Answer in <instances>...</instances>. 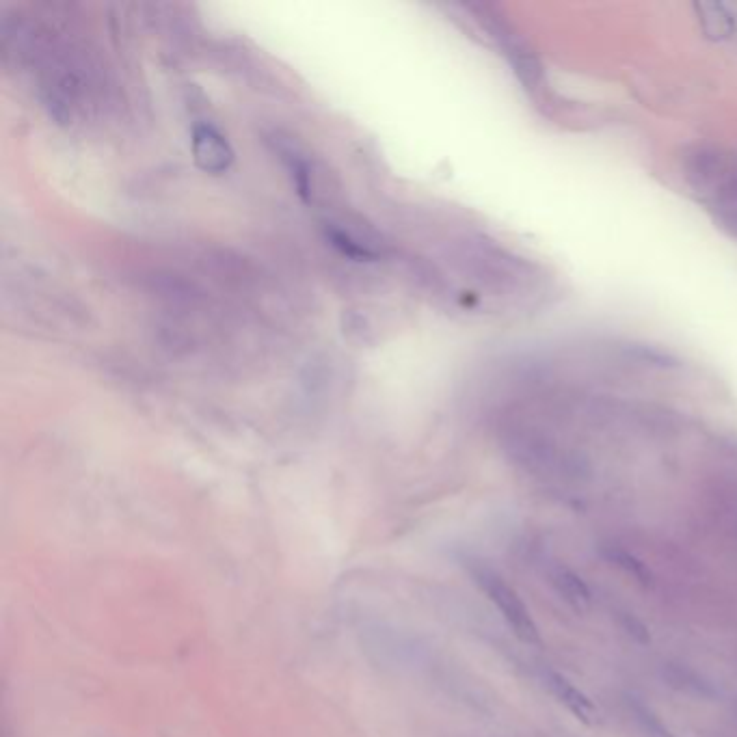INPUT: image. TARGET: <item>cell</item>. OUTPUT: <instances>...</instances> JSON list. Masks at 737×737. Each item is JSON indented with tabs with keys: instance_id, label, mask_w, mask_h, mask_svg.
<instances>
[{
	"instance_id": "obj_1",
	"label": "cell",
	"mask_w": 737,
	"mask_h": 737,
	"mask_svg": "<svg viewBox=\"0 0 737 737\" xmlns=\"http://www.w3.org/2000/svg\"><path fill=\"white\" fill-rule=\"evenodd\" d=\"M681 176L692 193L737 232V154L716 145H694L681 156Z\"/></svg>"
},
{
	"instance_id": "obj_2",
	"label": "cell",
	"mask_w": 737,
	"mask_h": 737,
	"mask_svg": "<svg viewBox=\"0 0 737 737\" xmlns=\"http://www.w3.org/2000/svg\"><path fill=\"white\" fill-rule=\"evenodd\" d=\"M474 578L482 588V593H485L491 599V603H495V608L500 610L504 621L513 629L515 636L519 640H524L526 645H539L541 642L539 627H536L528 606L521 601L515 588L489 567H476Z\"/></svg>"
},
{
	"instance_id": "obj_3",
	"label": "cell",
	"mask_w": 737,
	"mask_h": 737,
	"mask_svg": "<svg viewBox=\"0 0 737 737\" xmlns=\"http://www.w3.org/2000/svg\"><path fill=\"white\" fill-rule=\"evenodd\" d=\"M193 154L197 165L208 173H223L232 165L234 152L223 134L208 124L195 126L193 130Z\"/></svg>"
},
{
	"instance_id": "obj_4",
	"label": "cell",
	"mask_w": 737,
	"mask_h": 737,
	"mask_svg": "<svg viewBox=\"0 0 737 737\" xmlns=\"http://www.w3.org/2000/svg\"><path fill=\"white\" fill-rule=\"evenodd\" d=\"M547 686L549 690H552V694L556 696V699L565 705L569 712L582 720L584 725H593V718H595V705L591 703V699L588 696L573 686V683L562 677L558 673H547Z\"/></svg>"
},
{
	"instance_id": "obj_5",
	"label": "cell",
	"mask_w": 737,
	"mask_h": 737,
	"mask_svg": "<svg viewBox=\"0 0 737 737\" xmlns=\"http://www.w3.org/2000/svg\"><path fill=\"white\" fill-rule=\"evenodd\" d=\"M549 580H552L560 597L565 599L571 608L584 612L588 606H591V591H588L586 582L569 567L554 565L552 571H549Z\"/></svg>"
},
{
	"instance_id": "obj_6",
	"label": "cell",
	"mask_w": 737,
	"mask_h": 737,
	"mask_svg": "<svg viewBox=\"0 0 737 737\" xmlns=\"http://www.w3.org/2000/svg\"><path fill=\"white\" fill-rule=\"evenodd\" d=\"M694 9L699 11V20L707 37L727 39L735 33V18L722 3H696Z\"/></svg>"
},
{
	"instance_id": "obj_7",
	"label": "cell",
	"mask_w": 737,
	"mask_h": 737,
	"mask_svg": "<svg viewBox=\"0 0 737 737\" xmlns=\"http://www.w3.org/2000/svg\"><path fill=\"white\" fill-rule=\"evenodd\" d=\"M636 716H638L640 727L645 729L647 737H675V735H673V731H670L658 716L651 714L649 709H645V707H636Z\"/></svg>"
}]
</instances>
